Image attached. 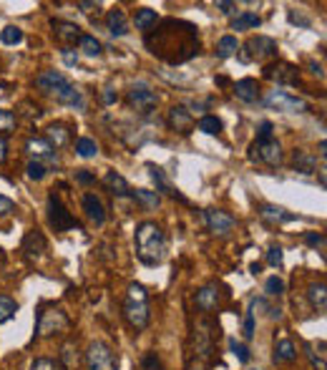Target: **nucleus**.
<instances>
[{
    "label": "nucleus",
    "instance_id": "1",
    "mask_svg": "<svg viewBox=\"0 0 327 370\" xmlns=\"http://www.w3.org/2000/svg\"><path fill=\"white\" fill-rule=\"evenodd\" d=\"M151 53L169 63H184L199 53V28L187 20H164L157 38H146Z\"/></svg>",
    "mask_w": 327,
    "mask_h": 370
},
{
    "label": "nucleus",
    "instance_id": "2",
    "mask_svg": "<svg viewBox=\"0 0 327 370\" xmlns=\"http://www.w3.org/2000/svg\"><path fill=\"white\" fill-rule=\"evenodd\" d=\"M133 242H136V257L144 264H149V267H157L166 257V234H164V229L157 222H141L136 227Z\"/></svg>",
    "mask_w": 327,
    "mask_h": 370
},
{
    "label": "nucleus",
    "instance_id": "3",
    "mask_svg": "<svg viewBox=\"0 0 327 370\" xmlns=\"http://www.w3.org/2000/svg\"><path fill=\"white\" fill-rule=\"evenodd\" d=\"M124 320L136 333H141V330L149 327L151 310H149V295H146L144 285H136V283L129 285V292H126V300H124Z\"/></svg>",
    "mask_w": 327,
    "mask_h": 370
},
{
    "label": "nucleus",
    "instance_id": "4",
    "mask_svg": "<svg viewBox=\"0 0 327 370\" xmlns=\"http://www.w3.org/2000/svg\"><path fill=\"white\" fill-rule=\"evenodd\" d=\"M68 315L63 313L58 308H45L38 310V318H36V335L38 338H53V335H63L68 333Z\"/></svg>",
    "mask_w": 327,
    "mask_h": 370
},
{
    "label": "nucleus",
    "instance_id": "5",
    "mask_svg": "<svg viewBox=\"0 0 327 370\" xmlns=\"http://www.w3.org/2000/svg\"><path fill=\"white\" fill-rule=\"evenodd\" d=\"M262 104L267 108H272V111H279V113H307L310 111L307 99L289 94V91H282V88L270 91V94L262 99Z\"/></svg>",
    "mask_w": 327,
    "mask_h": 370
},
{
    "label": "nucleus",
    "instance_id": "6",
    "mask_svg": "<svg viewBox=\"0 0 327 370\" xmlns=\"http://www.w3.org/2000/svg\"><path fill=\"white\" fill-rule=\"evenodd\" d=\"M86 368L88 370H119V355L106 340H94L86 348Z\"/></svg>",
    "mask_w": 327,
    "mask_h": 370
},
{
    "label": "nucleus",
    "instance_id": "7",
    "mask_svg": "<svg viewBox=\"0 0 327 370\" xmlns=\"http://www.w3.org/2000/svg\"><path fill=\"white\" fill-rule=\"evenodd\" d=\"M239 53V61L242 63H252V61H267V58H275L277 56V43L272 38L267 36H257V38H249Z\"/></svg>",
    "mask_w": 327,
    "mask_h": 370
},
{
    "label": "nucleus",
    "instance_id": "8",
    "mask_svg": "<svg viewBox=\"0 0 327 370\" xmlns=\"http://www.w3.org/2000/svg\"><path fill=\"white\" fill-rule=\"evenodd\" d=\"M48 217L50 225L56 227V232H68V229H78V222H75L73 214L66 209V204L61 201V197L56 192L48 194Z\"/></svg>",
    "mask_w": 327,
    "mask_h": 370
},
{
    "label": "nucleus",
    "instance_id": "9",
    "mask_svg": "<svg viewBox=\"0 0 327 370\" xmlns=\"http://www.w3.org/2000/svg\"><path fill=\"white\" fill-rule=\"evenodd\" d=\"M129 106L136 108V113H141V116H149L154 108H157L159 104V96L151 91L146 83H136V86L129 88Z\"/></svg>",
    "mask_w": 327,
    "mask_h": 370
},
{
    "label": "nucleus",
    "instance_id": "10",
    "mask_svg": "<svg viewBox=\"0 0 327 370\" xmlns=\"http://www.w3.org/2000/svg\"><path fill=\"white\" fill-rule=\"evenodd\" d=\"M201 217H204V225L209 227V232H214L217 237H226L237 227V220L224 209H204Z\"/></svg>",
    "mask_w": 327,
    "mask_h": 370
},
{
    "label": "nucleus",
    "instance_id": "11",
    "mask_svg": "<svg viewBox=\"0 0 327 370\" xmlns=\"http://www.w3.org/2000/svg\"><path fill=\"white\" fill-rule=\"evenodd\" d=\"M25 151H28L31 162L43 164V166H56V164H58V151L53 149V146H50L45 138H28Z\"/></svg>",
    "mask_w": 327,
    "mask_h": 370
},
{
    "label": "nucleus",
    "instance_id": "12",
    "mask_svg": "<svg viewBox=\"0 0 327 370\" xmlns=\"http://www.w3.org/2000/svg\"><path fill=\"white\" fill-rule=\"evenodd\" d=\"M249 151H252L249 159H259V162L270 164V166L282 164V146H279L277 138H270V141H254Z\"/></svg>",
    "mask_w": 327,
    "mask_h": 370
},
{
    "label": "nucleus",
    "instance_id": "13",
    "mask_svg": "<svg viewBox=\"0 0 327 370\" xmlns=\"http://www.w3.org/2000/svg\"><path fill=\"white\" fill-rule=\"evenodd\" d=\"M209 330H212V322L209 320H201L194 330V348H196V358L199 360L212 358V353H214L212 333H209Z\"/></svg>",
    "mask_w": 327,
    "mask_h": 370
},
{
    "label": "nucleus",
    "instance_id": "14",
    "mask_svg": "<svg viewBox=\"0 0 327 370\" xmlns=\"http://www.w3.org/2000/svg\"><path fill=\"white\" fill-rule=\"evenodd\" d=\"M219 287L217 285H204V287L196 290V295H194V302H196V308L201 310V313H214V310L219 308Z\"/></svg>",
    "mask_w": 327,
    "mask_h": 370
},
{
    "label": "nucleus",
    "instance_id": "15",
    "mask_svg": "<svg viewBox=\"0 0 327 370\" xmlns=\"http://www.w3.org/2000/svg\"><path fill=\"white\" fill-rule=\"evenodd\" d=\"M53 96H56V101H58V104H63V106L78 108V111H83V108H86V99H83V94L71 81L63 83L58 91H53Z\"/></svg>",
    "mask_w": 327,
    "mask_h": 370
},
{
    "label": "nucleus",
    "instance_id": "16",
    "mask_svg": "<svg viewBox=\"0 0 327 370\" xmlns=\"http://www.w3.org/2000/svg\"><path fill=\"white\" fill-rule=\"evenodd\" d=\"M264 78L277 83H297V69L292 63H272L264 69Z\"/></svg>",
    "mask_w": 327,
    "mask_h": 370
},
{
    "label": "nucleus",
    "instance_id": "17",
    "mask_svg": "<svg viewBox=\"0 0 327 370\" xmlns=\"http://www.w3.org/2000/svg\"><path fill=\"white\" fill-rule=\"evenodd\" d=\"M169 126L179 134H189L194 129V116L187 111V106H171L169 108Z\"/></svg>",
    "mask_w": 327,
    "mask_h": 370
},
{
    "label": "nucleus",
    "instance_id": "18",
    "mask_svg": "<svg viewBox=\"0 0 327 370\" xmlns=\"http://www.w3.org/2000/svg\"><path fill=\"white\" fill-rule=\"evenodd\" d=\"M146 169H149L151 179H154V184H157V192H164V194H169V197H174V199H179V201L187 204V197L179 194V192L171 187V182L166 179V174H164L161 166H157V164H146Z\"/></svg>",
    "mask_w": 327,
    "mask_h": 370
},
{
    "label": "nucleus",
    "instance_id": "19",
    "mask_svg": "<svg viewBox=\"0 0 327 370\" xmlns=\"http://www.w3.org/2000/svg\"><path fill=\"white\" fill-rule=\"evenodd\" d=\"M259 217H262L264 222H270V225H287V222L297 220V214L277 207V204H259Z\"/></svg>",
    "mask_w": 327,
    "mask_h": 370
},
{
    "label": "nucleus",
    "instance_id": "20",
    "mask_svg": "<svg viewBox=\"0 0 327 370\" xmlns=\"http://www.w3.org/2000/svg\"><path fill=\"white\" fill-rule=\"evenodd\" d=\"M63 83H68V78L61 73V71H43V73L36 76V86L43 91V94H53Z\"/></svg>",
    "mask_w": 327,
    "mask_h": 370
},
{
    "label": "nucleus",
    "instance_id": "21",
    "mask_svg": "<svg viewBox=\"0 0 327 370\" xmlns=\"http://www.w3.org/2000/svg\"><path fill=\"white\" fill-rule=\"evenodd\" d=\"M234 96L245 104H257L259 101V86L254 78H242V81L234 83Z\"/></svg>",
    "mask_w": 327,
    "mask_h": 370
},
{
    "label": "nucleus",
    "instance_id": "22",
    "mask_svg": "<svg viewBox=\"0 0 327 370\" xmlns=\"http://www.w3.org/2000/svg\"><path fill=\"white\" fill-rule=\"evenodd\" d=\"M45 141H48L53 149H63V146L71 144V129L66 124H53L45 129Z\"/></svg>",
    "mask_w": 327,
    "mask_h": 370
},
{
    "label": "nucleus",
    "instance_id": "23",
    "mask_svg": "<svg viewBox=\"0 0 327 370\" xmlns=\"http://www.w3.org/2000/svg\"><path fill=\"white\" fill-rule=\"evenodd\" d=\"M45 247H48V242H45V237L38 232V229H31V232L23 237V252L28 257H41L45 252Z\"/></svg>",
    "mask_w": 327,
    "mask_h": 370
},
{
    "label": "nucleus",
    "instance_id": "24",
    "mask_svg": "<svg viewBox=\"0 0 327 370\" xmlns=\"http://www.w3.org/2000/svg\"><path fill=\"white\" fill-rule=\"evenodd\" d=\"M83 212L88 214V220L96 222V225H103L106 222V209H103V201L96 194H83Z\"/></svg>",
    "mask_w": 327,
    "mask_h": 370
},
{
    "label": "nucleus",
    "instance_id": "25",
    "mask_svg": "<svg viewBox=\"0 0 327 370\" xmlns=\"http://www.w3.org/2000/svg\"><path fill=\"white\" fill-rule=\"evenodd\" d=\"M53 33L61 43H73L81 38V28L75 23H68V20H53Z\"/></svg>",
    "mask_w": 327,
    "mask_h": 370
},
{
    "label": "nucleus",
    "instance_id": "26",
    "mask_svg": "<svg viewBox=\"0 0 327 370\" xmlns=\"http://www.w3.org/2000/svg\"><path fill=\"white\" fill-rule=\"evenodd\" d=\"M325 340H317V343H307L305 346V353H307L310 365L314 370H327V355H325Z\"/></svg>",
    "mask_w": 327,
    "mask_h": 370
},
{
    "label": "nucleus",
    "instance_id": "27",
    "mask_svg": "<svg viewBox=\"0 0 327 370\" xmlns=\"http://www.w3.org/2000/svg\"><path fill=\"white\" fill-rule=\"evenodd\" d=\"M106 28H108V33H111V36L124 38L126 33H129V20H126V13L119 10V8H116V10H108Z\"/></svg>",
    "mask_w": 327,
    "mask_h": 370
},
{
    "label": "nucleus",
    "instance_id": "28",
    "mask_svg": "<svg viewBox=\"0 0 327 370\" xmlns=\"http://www.w3.org/2000/svg\"><path fill=\"white\" fill-rule=\"evenodd\" d=\"M297 358V348L295 343L289 338H282L275 343V355H272V360H275L277 365L279 363H292V360Z\"/></svg>",
    "mask_w": 327,
    "mask_h": 370
},
{
    "label": "nucleus",
    "instance_id": "29",
    "mask_svg": "<svg viewBox=\"0 0 327 370\" xmlns=\"http://www.w3.org/2000/svg\"><path fill=\"white\" fill-rule=\"evenodd\" d=\"M307 300L310 305H312V310H317V313H325L327 308V287L325 283H312L307 287Z\"/></svg>",
    "mask_w": 327,
    "mask_h": 370
},
{
    "label": "nucleus",
    "instance_id": "30",
    "mask_svg": "<svg viewBox=\"0 0 327 370\" xmlns=\"http://www.w3.org/2000/svg\"><path fill=\"white\" fill-rule=\"evenodd\" d=\"M103 184H106V187L111 189L116 197H129V194H131V187H129V182H126L119 171H113V169L106 171V176H103Z\"/></svg>",
    "mask_w": 327,
    "mask_h": 370
},
{
    "label": "nucleus",
    "instance_id": "31",
    "mask_svg": "<svg viewBox=\"0 0 327 370\" xmlns=\"http://www.w3.org/2000/svg\"><path fill=\"white\" fill-rule=\"evenodd\" d=\"M292 164H295V169L300 174H314V169H317V157L310 154V151L297 149L295 157H292Z\"/></svg>",
    "mask_w": 327,
    "mask_h": 370
},
{
    "label": "nucleus",
    "instance_id": "32",
    "mask_svg": "<svg viewBox=\"0 0 327 370\" xmlns=\"http://www.w3.org/2000/svg\"><path fill=\"white\" fill-rule=\"evenodd\" d=\"M133 23H136V31L149 33L151 28H157L159 15H157V10H151V8H138L136 15H133Z\"/></svg>",
    "mask_w": 327,
    "mask_h": 370
},
{
    "label": "nucleus",
    "instance_id": "33",
    "mask_svg": "<svg viewBox=\"0 0 327 370\" xmlns=\"http://www.w3.org/2000/svg\"><path fill=\"white\" fill-rule=\"evenodd\" d=\"M259 25H262V18H259L257 13L245 10L232 20V31H252V28H259Z\"/></svg>",
    "mask_w": 327,
    "mask_h": 370
},
{
    "label": "nucleus",
    "instance_id": "34",
    "mask_svg": "<svg viewBox=\"0 0 327 370\" xmlns=\"http://www.w3.org/2000/svg\"><path fill=\"white\" fill-rule=\"evenodd\" d=\"M129 197L136 199L144 209H157L159 204H161V197H159L157 192H149V189H136V192H131Z\"/></svg>",
    "mask_w": 327,
    "mask_h": 370
},
{
    "label": "nucleus",
    "instance_id": "35",
    "mask_svg": "<svg viewBox=\"0 0 327 370\" xmlns=\"http://www.w3.org/2000/svg\"><path fill=\"white\" fill-rule=\"evenodd\" d=\"M15 315H18V302L8 295H0V325L10 322Z\"/></svg>",
    "mask_w": 327,
    "mask_h": 370
},
{
    "label": "nucleus",
    "instance_id": "36",
    "mask_svg": "<svg viewBox=\"0 0 327 370\" xmlns=\"http://www.w3.org/2000/svg\"><path fill=\"white\" fill-rule=\"evenodd\" d=\"M239 50V43H237V38L234 36H221L219 38V43H217V58H232L234 53Z\"/></svg>",
    "mask_w": 327,
    "mask_h": 370
},
{
    "label": "nucleus",
    "instance_id": "37",
    "mask_svg": "<svg viewBox=\"0 0 327 370\" xmlns=\"http://www.w3.org/2000/svg\"><path fill=\"white\" fill-rule=\"evenodd\" d=\"M78 48H81V53H86V56L96 58V56H101L103 45H101V41L96 36H81L78 38Z\"/></svg>",
    "mask_w": 327,
    "mask_h": 370
},
{
    "label": "nucleus",
    "instance_id": "38",
    "mask_svg": "<svg viewBox=\"0 0 327 370\" xmlns=\"http://www.w3.org/2000/svg\"><path fill=\"white\" fill-rule=\"evenodd\" d=\"M75 154L83 159H94L96 154H99V144H96L94 138H88V136H81V138H75Z\"/></svg>",
    "mask_w": 327,
    "mask_h": 370
},
{
    "label": "nucleus",
    "instance_id": "39",
    "mask_svg": "<svg viewBox=\"0 0 327 370\" xmlns=\"http://www.w3.org/2000/svg\"><path fill=\"white\" fill-rule=\"evenodd\" d=\"M196 129L199 131H204V134H209V136H217V134L221 131V121L217 119V116H201L199 121H196Z\"/></svg>",
    "mask_w": 327,
    "mask_h": 370
},
{
    "label": "nucleus",
    "instance_id": "40",
    "mask_svg": "<svg viewBox=\"0 0 327 370\" xmlns=\"http://www.w3.org/2000/svg\"><path fill=\"white\" fill-rule=\"evenodd\" d=\"M61 363L66 365L68 370H73L75 365H78V350H75V343L73 340H68L66 346L61 348Z\"/></svg>",
    "mask_w": 327,
    "mask_h": 370
},
{
    "label": "nucleus",
    "instance_id": "41",
    "mask_svg": "<svg viewBox=\"0 0 327 370\" xmlns=\"http://www.w3.org/2000/svg\"><path fill=\"white\" fill-rule=\"evenodd\" d=\"M229 350H232V355L239 360L242 365H247L252 360V350L245 346V343H239L237 338H229Z\"/></svg>",
    "mask_w": 327,
    "mask_h": 370
},
{
    "label": "nucleus",
    "instance_id": "42",
    "mask_svg": "<svg viewBox=\"0 0 327 370\" xmlns=\"http://www.w3.org/2000/svg\"><path fill=\"white\" fill-rule=\"evenodd\" d=\"M0 41L6 45H18V43H23V31H20L18 25H8V28H3V33H0Z\"/></svg>",
    "mask_w": 327,
    "mask_h": 370
},
{
    "label": "nucleus",
    "instance_id": "43",
    "mask_svg": "<svg viewBox=\"0 0 327 370\" xmlns=\"http://www.w3.org/2000/svg\"><path fill=\"white\" fill-rule=\"evenodd\" d=\"M45 174H48V166H43V164L28 162V166H25V176H28V179H33V182H41V179H45Z\"/></svg>",
    "mask_w": 327,
    "mask_h": 370
},
{
    "label": "nucleus",
    "instance_id": "44",
    "mask_svg": "<svg viewBox=\"0 0 327 370\" xmlns=\"http://www.w3.org/2000/svg\"><path fill=\"white\" fill-rule=\"evenodd\" d=\"M18 119H15V113L6 111V108H0V134H10L15 129Z\"/></svg>",
    "mask_w": 327,
    "mask_h": 370
},
{
    "label": "nucleus",
    "instance_id": "45",
    "mask_svg": "<svg viewBox=\"0 0 327 370\" xmlns=\"http://www.w3.org/2000/svg\"><path fill=\"white\" fill-rule=\"evenodd\" d=\"M264 292H267V295H272V297H279L284 292V283L277 275H272L270 280L264 283Z\"/></svg>",
    "mask_w": 327,
    "mask_h": 370
},
{
    "label": "nucleus",
    "instance_id": "46",
    "mask_svg": "<svg viewBox=\"0 0 327 370\" xmlns=\"http://www.w3.org/2000/svg\"><path fill=\"white\" fill-rule=\"evenodd\" d=\"M254 310H247L245 313V322H242V335H245L247 340H252L254 338Z\"/></svg>",
    "mask_w": 327,
    "mask_h": 370
},
{
    "label": "nucleus",
    "instance_id": "47",
    "mask_svg": "<svg viewBox=\"0 0 327 370\" xmlns=\"http://www.w3.org/2000/svg\"><path fill=\"white\" fill-rule=\"evenodd\" d=\"M302 239H305V245L314 247V250H325V234L322 232H307Z\"/></svg>",
    "mask_w": 327,
    "mask_h": 370
},
{
    "label": "nucleus",
    "instance_id": "48",
    "mask_svg": "<svg viewBox=\"0 0 327 370\" xmlns=\"http://www.w3.org/2000/svg\"><path fill=\"white\" fill-rule=\"evenodd\" d=\"M282 262H284L282 247H270V250H267V264H272V267H282Z\"/></svg>",
    "mask_w": 327,
    "mask_h": 370
},
{
    "label": "nucleus",
    "instance_id": "49",
    "mask_svg": "<svg viewBox=\"0 0 327 370\" xmlns=\"http://www.w3.org/2000/svg\"><path fill=\"white\" fill-rule=\"evenodd\" d=\"M141 365H144V370H161V360H159L157 353H146Z\"/></svg>",
    "mask_w": 327,
    "mask_h": 370
},
{
    "label": "nucleus",
    "instance_id": "50",
    "mask_svg": "<svg viewBox=\"0 0 327 370\" xmlns=\"http://www.w3.org/2000/svg\"><path fill=\"white\" fill-rule=\"evenodd\" d=\"M31 370H61V365L53 363L50 358H38V360H33Z\"/></svg>",
    "mask_w": 327,
    "mask_h": 370
},
{
    "label": "nucleus",
    "instance_id": "51",
    "mask_svg": "<svg viewBox=\"0 0 327 370\" xmlns=\"http://www.w3.org/2000/svg\"><path fill=\"white\" fill-rule=\"evenodd\" d=\"M13 209H15V201L8 199L6 194H0V217H8V214H13Z\"/></svg>",
    "mask_w": 327,
    "mask_h": 370
},
{
    "label": "nucleus",
    "instance_id": "52",
    "mask_svg": "<svg viewBox=\"0 0 327 370\" xmlns=\"http://www.w3.org/2000/svg\"><path fill=\"white\" fill-rule=\"evenodd\" d=\"M270 138H272V124L270 121H262V124H259L257 141H270Z\"/></svg>",
    "mask_w": 327,
    "mask_h": 370
},
{
    "label": "nucleus",
    "instance_id": "53",
    "mask_svg": "<svg viewBox=\"0 0 327 370\" xmlns=\"http://www.w3.org/2000/svg\"><path fill=\"white\" fill-rule=\"evenodd\" d=\"M116 99H119V96H116V91H113V88H103V91H101V104H103V106H111V104H116Z\"/></svg>",
    "mask_w": 327,
    "mask_h": 370
},
{
    "label": "nucleus",
    "instance_id": "54",
    "mask_svg": "<svg viewBox=\"0 0 327 370\" xmlns=\"http://www.w3.org/2000/svg\"><path fill=\"white\" fill-rule=\"evenodd\" d=\"M63 63H66V66H78V53H75V50H71V48H63Z\"/></svg>",
    "mask_w": 327,
    "mask_h": 370
},
{
    "label": "nucleus",
    "instance_id": "55",
    "mask_svg": "<svg viewBox=\"0 0 327 370\" xmlns=\"http://www.w3.org/2000/svg\"><path fill=\"white\" fill-rule=\"evenodd\" d=\"M75 182H78V184H91V182H94V174H91L88 169H78V171H75Z\"/></svg>",
    "mask_w": 327,
    "mask_h": 370
},
{
    "label": "nucleus",
    "instance_id": "56",
    "mask_svg": "<svg viewBox=\"0 0 327 370\" xmlns=\"http://www.w3.org/2000/svg\"><path fill=\"white\" fill-rule=\"evenodd\" d=\"M217 8H219L221 13H226V15H229V13L237 10V3H226V0H219V3H217Z\"/></svg>",
    "mask_w": 327,
    "mask_h": 370
},
{
    "label": "nucleus",
    "instance_id": "57",
    "mask_svg": "<svg viewBox=\"0 0 327 370\" xmlns=\"http://www.w3.org/2000/svg\"><path fill=\"white\" fill-rule=\"evenodd\" d=\"M187 370H209V368H207V363H204V360L194 358V360H189Z\"/></svg>",
    "mask_w": 327,
    "mask_h": 370
},
{
    "label": "nucleus",
    "instance_id": "58",
    "mask_svg": "<svg viewBox=\"0 0 327 370\" xmlns=\"http://www.w3.org/2000/svg\"><path fill=\"white\" fill-rule=\"evenodd\" d=\"M78 8H81V10H86V13H91V10H99V3H91V0H81V3H78Z\"/></svg>",
    "mask_w": 327,
    "mask_h": 370
},
{
    "label": "nucleus",
    "instance_id": "59",
    "mask_svg": "<svg viewBox=\"0 0 327 370\" xmlns=\"http://www.w3.org/2000/svg\"><path fill=\"white\" fill-rule=\"evenodd\" d=\"M6 159H8V138L0 136V164L6 162Z\"/></svg>",
    "mask_w": 327,
    "mask_h": 370
},
{
    "label": "nucleus",
    "instance_id": "60",
    "mask_svg": "<svg viewBox=\"0 0 327 370\" xmlns=\"http://www.w3.org/2000/svg\"><path fill=\"white\" fill-rule=\"evenodd\" d=\"M310 66H312V73H314V76L325 78V71H322V66H317V63H310Z\"/></svg>",
    "mask_w": 327,
    "mask_h": 370
},
{
    "label": "nucleus",
    "instance_id": "61",
    "mask_svg": "<svg viewBox=\"0 0 327 370\" xmlns=\"http://www.w3.org/2000/svg\"><path fill=\"white\" fill-rule=\"evenodd\" d=\"M317 149H320V157L325 159V157H327V141H325V138L320 141V146H317Z\"/></svg>",
    "mask_w": 327,
    "mask_h": 370
},
{
    "label": "nucleus",
    "instance_id": "62",
    "mask_svg": "<svg viewBox=\"0 0 327 370\" xmlns=\"http://www.w3.org/2000/svg\"><path fill=\"white\" fill-rule=\"evenodd\" d=\"M262 272V264H252V275H259Z\"/></svg>",
    "mask_w": 327,
    "mask_h": 370
}]
</instances>
